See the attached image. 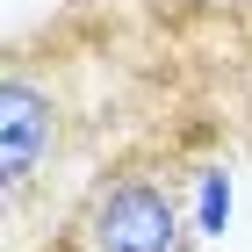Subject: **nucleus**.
Returning <instances> with one entry per match:
<instances>
[{"instance_id": "f257e3e1", "label": "nucleus", "mask_w": 252, "mask_h": 252, "mask_svg": "<svg viewBox=\"0 0 252 252\" xmlns=\"http://www.w3.org/2000/svg\"><path fill=\"white\" fill-rule=\"evenodd\" d=\"M202 173L209 166L188 152V137L158 130L123 144L72 188L36 252H202Z\"/></svg>"}, {"instance_id": "f03ea898", "label": "nucleus", "mask_w": 252, "mask_h": 252, "mask_svg": "<svg viewBox=\"0 0 252 252\" xmlns=\"http://www.w3.org/2000/svg\"><path fill=\"white\" fill-rule=\"evenodd\" d=\"M238 22H245V43H252V0H245V7H238Z\"/></svg>"}]
</instances>
